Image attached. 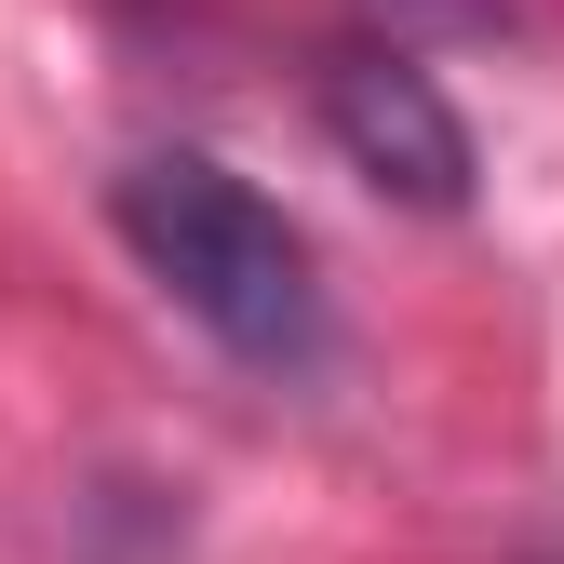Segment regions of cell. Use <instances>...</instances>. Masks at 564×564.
Segmentation results:
<instances>
[{"label":"cell","instance_id":"cell-1","mask_svg":"<svg viewBox=\"0 0 564 564\" xmlns=\"http://www.w3.org/2000/svg\"><path fill=\"white\" fill-rule=\"evenodd\" d=\"M108 216H121L134 269H149L229 364H256V377H310L323 364V336H336L323 256H310V229L282 216L256 175H229L216 149H149Z\"/></svg>","mask_w":564,"mask_h":564},{"label":"cell","instance_id":"cell-3","mask_svg":"<svg viewBox=\"0 0 564 564\" xmlns=\"http://www.w3.org/2000/svg\"><path fill=\"white\" fill-rule=\"evenodd\" d=\"M551 564H564V551H551Z\"/></svg>","mask_w":564,"mask_h":564},{"label":"cell","instance_id":"cell-2","mask_svg":"<svg viewBox=\"0 0 564 564\" xmlns=\"http://www.w3.org/2000/svg\"><path fill=\"white\" fill-rule=\"evenodd\" d=\"M323 121H336V149L364 162L377 188L416 202V216H457V202H470V121L431 95L416 54H349L323 82Z\"/></svg>","mask_w":564,"mask_h":564}]
</instances>
